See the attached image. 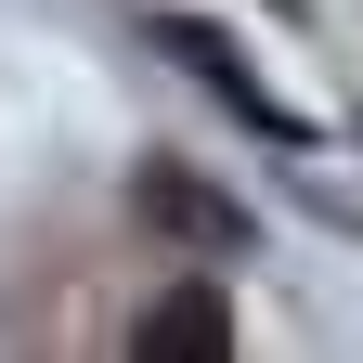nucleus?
Returning <instances> with one entry per match:
<instances>
[{
    "label": "nucleus",
    "mask_w": 363,
    "mask_h": 363,
    "mask_svg": "<svg viewBox=\"0 0 363 363\" xmlns=\"http://www.w3.org/2000/svg\"><path fill=\"white\" fill-rule=\"evenodd\" d=\"M156 39H169V52L195 65V78H208V91H220V104H234L247 130H272V143H298V117H286V104L259 91V65H247V52H234L220 26H195V13H156Z\"/></svg>",
    "instance_id": "f257e3e1"
},
{
    "label": "nucleus",
    "mask_w": 363,
    "mask_h": 363,
    "mask_svg": "<svg viewBox=\"0 0 363 363\" xmlns=\"http://www.w3.org/2000/svg\"><path fill=\"white\" fill-rule=\"evenodd\" d=\"M130 350H143V363H220V350H234V311H220V286H169L143 325H130Z\"/></svg>",
    "instance_id": "f03ea898"
},
{
    "label": "nucleus",
    "mask_w": 363,
    "mask_h": 363,
    "mask_svg": "<svg viewBox=\"0 0 363 363\" xmlns=\"http://www.w3.org/2000/svg\"><path fill=\"white\" fill-rule=\"evenodd\" d=\"M143 208H169V234H220V247H234V234H247V220H234V208H220V195H208V182H182V169H143Z\"/></svg>",
    "instance_id": "7ed1b4c3"
}]
</instances>
